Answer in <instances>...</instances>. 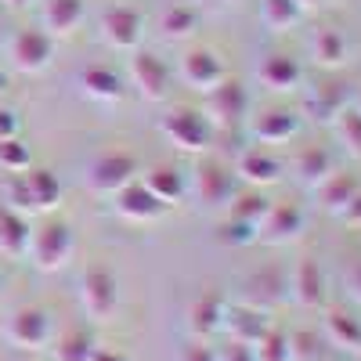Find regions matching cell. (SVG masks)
Listing matches in <instances>:
<instances>
[{
    "label": "cell",
    "instance_id": "6da1fadb",
    "mask_svg": "<svg viewBox=\"0 0 361 361\" xmlns=\"http://www.w3.org/2000/svg\"><path fill=\"white\" fill-rule=\"evenodd\" d=\"M159 134L166 145L180 148L188 156H206L217 141V127L202 109H192V105H173L159 116Z\"/></svg>",
    "mask_w": 361,
    "mask_h": 361
},
{
    "label": "cell",
    "instance_id": "7a4b0ae2",
    "mask_svg": "<svg viewBox=\"0 0 361 361\" xmlns=\"http://www.w3.org/2000/svg\"><path fill=\"white\" fill-rule=\"evenodd\" d=\"M238 192V177L235 166L217 159V156H199V163L188 170V199H199V206L206 209H228L231 199Z\"/></svg>",
    "mask_w": 361,
    "mask_h": 361
},
{
    "label": "cell",
    "instance_id": "3957f363",
    "mask_svg": "<svg viewBox=\"0 0 361 361\" xmlns=\"http://www.w3.org/2000/svg\"><path fill=\"white\" fill-rule=\"evenodd\" d=\"M73 253H76V231H73V224L62 221V217H51V214H47V217L33 228V235H29L25 257L33 260V267L44 271V275H51V271H62V267L73 260Z\"/></svg>",
    "mask_w": 361,
    "mask_h": 361
},
{
    "label": "cell",
    "instance_id": "277c9868",
    "mask_svg": "<svg viewBox=\"0 0 361 361\" xmlns=\"http://www.w3.org/2000/svg\"><path fill=\"white\" fill-rule=\"evenodd\" d=\"M137 177H141V159L127 152V148H109V152L87 163V188L102 199H112L116 192L134 185Z\"/></svg>",
    "mask_w": 361,
    "mask_h": 361
},
{
    "label": "cell",
    "instance_id": "5b68a950",
    "mask_svg": "<svg viewBox=\"0 0 361 361\" xmlns=\"http://www.w3.org/2000/svg\"><path fill=\"white\" fill-rule=\"evenodd\" d=\"M127 80H130V87H137V94L145 102H152V105H163L173 94V66L166 62L163 54L148 51V47H137L130 54Z\"/></svg>",
    "mask_w": 361,
    "mask_h": 361
},
{
    "label": "cell",
    "instance_id": "8992f818",
    "mask_svg": "<svg viewBox=\"0 0 361 361\" xmlns=\"http://www.w3.org/2000/svg\"><path fill=\"white\" fill-rule=\"evenodd\" d=\"M80 307L90 322H112L119 311V282L105 264H90L80 275Z\"/></svg>",
    "mask_w": 361,
    "mask_h": 361
},
{
    "label": "cell",
    "instance_id": "52a82bcc",
    "mask_svg": "<svg viewBox=\"0 0 361 361\" xmlns=\"http://www.w3.org/2000/svg\"><path fill=\"white\" fill-rule=\"evenodd\" d=\"M300 127H304V109H293V105H282V102L264 105V109L250 112V119H246L250 137L257 145H271V148L293 141L300 134Z\"/></svg>",
    "mask_w": 361,
    "mask_h": 361
},
{
    "label": "cell",
    "instance_id": "ba28073f",
    "mask_svg": "<svg viewBox=\"0 0 361 361\" xmlns=\"http://www.w3.org/2000/svg\"><path fill=\"white\" fill-rule=\"evenodd\" d=\"M4 336H8V343L18 347V350H44V347H51V340H54V318H51V311L40 307V304H22L18 311L8 314Z\"/></svg>",
    "mask_w": 361,
    "mask_h": 361
},
{
    "label": "cell",
    "instance_id": "9c48e42d",
    "mask_svg": "<svg viewBox=\"0 0 361 361\" xmlns=\"http://www.w3.org/2000/svg\"><path fill=\"white\" fill-rule=\"evenodd\" d=\"M228 76H231V69L221 58V51L206 47V44L188 47L177 62V80L185 87H192V90H199V94H209V90H214L217 83H224Z\"/></svg>",
    "mask_w": 361,
    "mask_h": 361
},
{
    "label": "cell",
    "instance_id": "30bf717a",
    "mask_svg": "<svg viewBox=\"0 0 361 361\" xmlns=\"http://www.w3.org/2000/svg\"><path fill=\"white\" fill-rule=\"evenodd\" d=\"M206 98V116L214 119V127L221 130V127H243L246 119H250V112H253V98H250V90H246V83L243 80H235V76H228L224 83H217L209 94H202Z\"/></svg>",
    "mask_w": 361,
    "mask_h": 361
},
{
    "label": "cell",
    "instance_id": "8fae6325",
    "mask_svg": "<svg viewBox=\"0 0 361 361\" xmlns=\"http://www.w3.org/2000/svg\"><path fill=\"white\" fill-rule=\"evenodd\" d=\"M54 51H58V40L47 33V29H37V25L18 29V33L8 40L11 66H15L18 73H29V76L47 73L51 62H54Z\"/></svg>",
    "mask_w": 361,
    "mask_h": 361
},
{
    "label": "cell",
    "instance_id": "7c38bea8",
    "mask_svg": "<svg viewBox=\"0 0 361 361\" xmlns=\"http://www.w3.org/2000/svg\"><path fill=\"white\" fill-rule=\"evenodd\" d=\"M98 33L112 51L134 54L137 47H145V15L130 4H112L98 18Z\"/></svg>",
    "mask_w": 361,
    "mask_h": 361
},
{
    "label": "cell",
    "instance_id": "4fadbf2b",
    "mask_svg": "<svg viewBox=\"0 0 361 361\" xmlns=\"http://www.w3.org/2000/svg\"><path fill=\"white\" fill-rule=\"evenodd\" d=\"M282 173H286V163H282V156L271 145H257L253 141L235 159V177L243 180L246 188H271V185L282 180Z\"/></svg>",
    "mask_w": 361,
    "mask_h": 361
},
{
    "label": "cell",
    "instance_id": "5bb4252c",
    "mask_svg": "<svg viewBox=\"0 0 361 361\" xmlns=\"http://www.w3.org/2000/svg\"><path fill=\"white\" fill-rule=\"evenodd\" d=\"M289 296L304 311L325 307V300H329V279H325V267L314 257H300L293 264V271H289Z\"/></svg>",
    "mask_w": 361,
    "mask_h": 361
},
{
    "label": "cell",
    "instance_id": "9a60e30c",
    "mask_svg": "<svg viewBox=\"0 0 361 361\" xmlns=\"http://www.w3.org/2000/svg\"><path fill=\"white\" fill-rule=\"evenodd\" d=\"M257 76L275 94H296V90H304L307 73H304V62L293 51H267L257 66Z\"/></svg>",
    "mask_w": 361,
    "mask_h": 361
},
{
    "label": "cell",
    "instance_id": "2e32d148",
    "mask_svg": "<svg viewBox=\"0 0 361 361\" xmlns=\"http://www.w3.org/2000/svg\"><path fill=\"white\" fill-rule=\"evenodd\" d=\"M112 209H116V217L127 221V224H156V221L166 217L170 206H163L152 192L145 188V180L137 177L134 185H127L123 192L112 195Z\"/></svg>",
    "mask_w": 361,
    "mask_h": 361
},
{
    "label": "cell",
    "instance_id": "e0dca14e",
    "mask_svg": "<svg viewBox=\"0 0 361 361\" xmlns=\"http://www.w3.org/2000/svg\"><path fill=\"white\" fill-rule=\"evenodd\" d=\"M307 231V209L300 202H271V214L260 224V243L267 246H289Z\"/></svg>",
    "mask_w": 361,
    "mask_h": 361
},
{
    "label": "cell",
    "instance_id": "ac0fdd59",
    "mask_svg": "<svg viewBox=\"0 0 361 361\" xmlns=\"http://www.w3.org/2000/svg\"><path fill=\"white\" fill-rule=\"evenodd\" d=\"M228 304H231V300H228L224 293H217V289L199 293L192 304H188V333H192L195 340H209V336L224 333Z\"/></svg>",
    "mask_w": 361,
    "mask_h": 361
},
{
    "label": "cell",
    "instance_id": "d6986e66",
    "mask_svg": "<svg viewBox=\"0 0 361 361\" xmlns=\"http://www.w3.org/2000/svg\"><path fill=\"white\" fill-rule=\"evenodd\" d=\"M76 83L83 90V98L98 102V105H116L127 94V76L116 73L112 66H87V69H80Z\"/></svg>",
    "mask_w": 361,
    "mask_h": 361
},
{
    "label": "cell",
    "instance_id": "ffe728a7",
    "mask_svg": "<svg viewBox=\"0 0 361 361\" xmlns=\"http://www.w3.org/2000/svg\"><path fill=\"white\" fill-rule=\"evenodd\" d=\"M145 188L152 192L163 206H177L188 199V170L177 166V163H156L141 173Z\"/></svg>",
    "mask_w": 361,
    "mask_h": 361
},
{
    "label": "cell",
    "instance_id": "44dd1931",
    "mask_svg": "<svg viewBox=\"0 0 361 361\" xmlns=\"http://www.w3.org/2000/svg\"><path fill=\"white\" fill-rule=\"evenodd\" d=\"M275 325L267 318V311L264 307H257V304H228V314H224V333L235 340V343H250V347H257L260 343V336L267 333V329Z\"/></svg>",
    "mask_w": 361,
    "mask_h": 361
},
{
    "label": "cell",
    "instance_id": "7402d4cb",
    "mask_svg": "<svg viewBox=\"0 0 361 361\" xmlns=\"http://www.w3.org/2000/svg\"><path fill=\"white\" fill-rule=\"evenodd\" d=\"M25 180V195H29V214H54L62 206V180H58L54 170L47 166H29L22 173Z\"/></svg>",
    "mask_w": 361,
    "mask_h": 361
},
{
    "label": "cell",
    "instance_id": "603a6c76",
    "mask_svg": "<svg viewBox=\"0 0 361 361\" xmlns=\"http://www.w3.org/2000/svg\"><path fill=\"white\" fill-rule=\"evenodd\" d=\"M322 340L333 343L336 350L361 354V318L347 307H329L322 318Z\"/></svg>",
    "mask_w": 361,
    "mask_h": 361
},
{
    "label": "cell",
    "instance_id": "cb8c5ba5",
    "mask_svg": "<svg viewBox=\"0 0 361 361\" xmlns=\"http://www.w3.org/2000/svg\"><path fill=\"white\" fill-rule=\"evenodd\" d=\"M40 22H44L40 29H47L54 40L73 37L76 29L87 22V0H44Z\"/></svg>",
    "mask_w": 361,
    "mask_h": 361
},
{
    "label": "cell",
    "instance_id": "d4e9b609",
    "mask_svg": "<svg viewBox=\"0 0 361 361\" xmlns=\"http://www.w3.org/2000/svg\"><path fill=\"white\" fill-rule=\"evenodd\" d=\"M304 109L314 112V119H322V123H336V116L343 109H350V94L340 80L329 76L325 83H314L304 94Z\"/></svg>",
    "mask_w": 361,
    "mask_h": 361
},
{
    "label": "cell",
    "instance_id": "484cf974",
    "mask_svg": "<svg viewBox=\"0 0 361 361\" xmlns=\"http://www.w3.org/2000/svg\"><path fill=\"white\" fill-rule=\"evenodd\" d=\"M293 170L300 177V185L318 188L322 180L329 173H336L340 166H336V156H333V148H329V145H304V148H300V156H296V163H293Z\"/></svg>",
    "mask_w": 361,
    "mask_h": 361
},
{
    "label": "cell",
    "instance_id": "4316f807",
    "mask_svg": "<svg viewBox=\"0 0 361 361\" xmlns=\"http://www.w3.org/2000/svg\"><path fill=\"white\" fill-rule=\"evenodd\" d=\"M311 51H314V62L322 69H329V73H336V69H343L350 62V40H347V33L340 25L318 29L314 40H311Z\"/></svg>",
    "mask_w": 361,
    "mask_h": 361
},
{
    "label": "cell",
    "instance_id": "83f0119b",
    "mask_svg": "<svg viewBox=\"0 0 361 361\" xmlns=\"http://www.w3.org/2000/svg\"><path fill=\"white\" fill-rule=\"evenodd\" d=\"M202 29V15L195 4H170L159 15V37L170 44H185Z\"/></svg>",
    "mask_w": 361,
    "mask_h": 361
},
{
    "label": "cell",
    "instance_id": "f1b7e54d",
    "mask_svg": "<svg viewBox=\"0 0 361 361\" xmlns=\"http://www.w3.org/2000/svg\"><path fill=\"white\" fill-rule=\"evenodd\" d=\"M29 235H33L29 217L11 209V206H0V253L4 257H25Z\"/></svg>",
    "mask_w": 361,
    "mask_h": 361
},
{
    "label": "cell",
    "instance_id": "f546056e",
    "mask_svg": "<svg viewBox=\"0 0 361 361\" xmlns=\"http://www.w3.org/2000/svg\"><path fill=\"white\" fill-rule=\"evenodd\" d=\"M357 188H361V185H357L354 173L336 170V173H329L314 192H318V199H322V206L329 209V214H343V209L350 206V199L357 195Z\"/></svg>",
    "mask_w": 361,
    "mask_h": 361
},
{
    "label": "cell",
    "instance_id": "4dcf8cb0",
    "mask_svg": "<svg viewBox=\"0 0 361 361\" xmlns=\"http://www.w3.org/2000/svg\"><path fill=\"white\" fill-rule=\"evenodd\" d=\"M224 214H231V217H238V221H246V224H253V228L260 231V224H264L267 214H271V199L264 195V188H238L235 199H231V206L224 209Z\"/></svg>",
    "mask_w": 361,
    "mask_h": 361
},
{
    "label": "cell",
    "instance_id": "1f68e13d",
    "mask_svg": "<svg viewBox=\"0 0 361 361\" xmlns=\"http://www.w3.org/2000/svg\"><path fill=\"white\" fill-rule=\"evenodd\" d=\"M250 304H257V307H264L267 311V304H275V300H282V296H289V275L282 267H267L264 275L257 271V275L250 279Z\"/></svg>",
    "mask_w": 361,
    "mask_h": 361
},
{
    "label": "cell",
    "instance_id": "d6a6232c",
    "mask_svg": "<svg viewBox=\"0 0 361 361\" xmlns=\"http://www.w3.org/2000/svg\"><path fill=\"white\" fill-rule=\"evenodd\" d=\"M54 343V361H90L94 357V350H98V340H94V333H87V329H69V333H62L58 340H51Z\"/></svg>",
    "mask_w": 361,
    "mask_h": 361
},
{
    "label": "cell",
    "instance_id": "836d02e7",
    "mask_svg": "<svg viewBox=\"0 0 361 361\" xmlns=\"http://www.w3.org/2000/svg\"><path fill=\"white\" fill-rule=\"evenodd\" d=\"M304 8L296 4V0H260V22L267 29H275V33H286V29L300 25L304 22Z\"/></svg>",
    "mask_w": 361,
    "mask_h": 361
},
{
    "label": "cell",
    "instance_id": "e575fe53",
    "mask_svg": "<svg viewBox=\"0 0 361 361\" xmlns=\"http://www.w3.org/2000/svg\"><path fill=\"white\" fill-rule=\"evenodd\" d=\"M217 243H221V246H231V250H243V246L260 243V231H257L253 224H246V221L224 214V217L217 221Z\"/></svg>",
    "mask_w": 361,
    "mask_h": 361
},
{
    "label": "cell",
    "instance_id": "d590c367",
    "mask_svg": "<svg viewBox=\"0 0 361 361\" xmlns=\"http://www.w3.org/2000/svg\"><path fill=\"white\" fill-rule=\"evenodd\" d=\"M29 166H33V148L22 141V134L0 141V170L4 173H25Z\"/></svg>",
    "mask_w": 361,
    "mask_h": 361
},
{
    "label": "cell",
    "instance_id": "8d00e7d4",
    "mask_svg": "<svg viewBox=\"0 0 361 361\" xmlns=\"http://www.w3.org/2000/svg\"><path fill=\"white\" fill-rule=\"evenodd\" d=\"M336 134H340V145L347 148V152L354 156V159H361V112L350 105V109H343L340 116H336Z\"/></svg>",
    "mask_w": 361,
    "mask_h": 361
},
{
    "label": "cell",
    "instance_id": "74e56055",
    "mask_svg": "<svg viewBox=\"0 0 361 361\" xmlns=\"http://www.w3.org/2000/svg\"><path fill=\"white\" fill-rule=\"evenodd\" d=\"M257 361H293L289 354V333H282L279 325H271L267 333L260 336V343L253 347Z\"/></svg>",
    "mask_w": 361,
    "mask_h": 361
},
{
    "label": "cell",
    "instance_id": "f35d334b",
    "mask_svg": "<svg viewBox=\"0 0 361 361\" xmlns=\"http://www.w3.org/2000/svg\"><path fill=\"white\" fill-rule=\"evenodd\" d=\"M289 354H293V361H318L322 336L311 333V329H296V333H289Z\"/></svg>",
    "mask_w": 361,
    "mask_h": 361
},
{
    "label": "cell",
    "instance_id": "ab89813d",
    "mask_svg": "<svg viewBox=\"0 0 361 361\" xmlns=\"http://www.w3.org/2000/svg\"><path fill=\"white\" fill-rule=\"evenodd\" d=\"M177 361H217V350L209 347L206 340H192L188 347H180Z\"/></svg>",
    "mask_w": 361,
    "mask_h": 361
},
{
    "label": "cell",
    "instance_id": "60d3db41",
    "mask_svg": "<svg viewBox=\"0 0 361 361\" xmlns=\"http://www.w3.org/2000/svg\"><path fill=\"white\" fill-rule=\"evenodd\" d=\"M217 361H257V354H253V347L250 343H228L224 350H217Z\"/></svg>",
    "mask_w": 361,
    "mask_h": 361
},
{
    "label": "cell",
    "instance_id": "b9f144b4",
    "mask_svg": "<svg viewBox=\"0 0 361 361\" xmlns=\"http://www.w3.org/2000/svg\"><path fill=\"white\" fill-rule=\"evenodd\" d=\"M18 134H22V119H18V112L0 109V141H4V137H18Z\"/></svg>",
    "mask_w": 361,
    "mask_h": 361
},
{
    "label": "cell",
    "instance_id": "7bdbcfd3",
    "mask_svg": "<svg viewBox=\"0 0 361 361\" xmlns=\"http://www.w3.org/2000/svg\"><path fill=\"white\" fill-rule=\"evenodd\" d=\"M347 224H354V228H361V188H357V195L350 199V206L343 209V214H340Z\"/></svg>",
    "mask_w": 361,
    "mask_h": 361
},
{
    "label": "cell",
    "instance_id": "ee69618b",
    "mask_svg": "<svg viewBox=\"0 0 361 361\" xmlns=\"http://www.w3.org/2000/svg\"><path fill=\"white\" fill-rule=\"evenodd\" d=\"M90 361H130L123 350H112V347H98L94 350V357H90Z\"/></svg>",
    "mask_w": 361,
    "mask_h": 361
},
{
    "label": "cell",
    "instance_id": "f6af8a7d",
    "mask_svg": "<svg viewBox=\"0 0 361 361\" xmlns=\"http://www.w3.org/2000/svg\"><path fill=\"white\" fill-rule=\"evenodd\" d=\"M350 293H354V296L361 300V260H357V264L350 267Z\"/></svg>",
    "mask_w": 361,
    "mask_h": 361
},
{
    "label": "cell",
    "instance_id": "bcb514c9",
    "mask_svg": "<svg viewBox=\"0 0 361 361\" xmlns=\"http://www.w3.org/2000/svg\"><path fill=\"white\" fill-rule=\"evenodd\" d=\"M4 4H8V8H29L33 0H4Z\"/></svg>",
    "mask_w": 361,
    "mask_h": 361
},
{
    "label": "cell",
    "instance_id": "7dc6e473",
    "mask_svg": "<svg viewBox=\"0 0 361 361\" xmlns=\"http://www.w3.org/2000/svg\"><path fill=\"white\" fill-rule=\"evenodd\" d=\"M4 47H8V29L0 25V51H4Z\"/></svg>",
    "mask_w": 361,
    "mask_h": 361
},
{
    "label": "cell",
    "instance_id": "c3c4849f",
    "mask_svg": "<svg viewBox=\"0 0 361 361\" xmlns=\"http://www.w3.org/2000/svg\"><path fill=\"white\" fill-rule=\"evenodd\" d=\"M4 90H8V73L0 69V94H4Z\"/></svg>",
    "mask_w": 361,
    "mask_h": 361
},
{
    "label": "cell",
    "instance_id": "681fc988",
    "mask_svg": "<svg viewBox=\"0 0 361 361\" xmlns=\"http://www.w3.org/2000/svg\"><path fill=\"white\" fill-rule=\"evenodd\" d=\"M296 4H300V8L307 11V8H314V4H318V0H296Z\"/></svg>",
    "mask_w": 361,
    "mask_h": 361
},
{
    "label": "cell",
    "instance_id": "f907efd6",
    "mask_svg": "<svg viewBox=\"0 0 361 361\" xmlns=\"http://www.w3.org/2000/svg\"><path fill=\"white\" fill-rule=\"evenodd\" d=\"M354 109H357V112H361V90H357V98H354Z\"/></svg>",
    "mask_w": 361,
    "mask_h": 361
},
{
    "label": "cell",
    "instance_id": "816d5d0a",
    "mask_svg": "<svg viewBox=\"0 0 361 361\" xmlns=\"http://www.w3.org/2000/svg\"><path fill=\"white\" fill-rule=\"evenodd\" d=\"M0 293H4V279H0Z\"/></svg>",
    "mask_w": 361,
    "mask_h": 361
}]
</instances>
